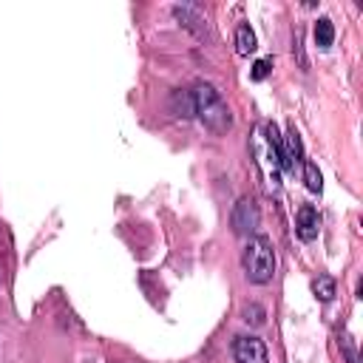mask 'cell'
<instances>
[{
  "label": "cell",
  "mask_w": 363,
  "mask_h": 363,
  "mask_svg": "<svg viewBox=\"0 0 363 363\" xmlns=\"http://www.w3.org/2000/svg\"><path fill=\"white\" fill-rule=\"evenodd\" d=\"M190 96H193V111H196V116L204 122L207 130H213V133H218V136L230 130L233 113H230L227 102L221 99V94H218L213 85L199 82V85L190 91Z\"/></svg>",
  "instance_id": "cell-1"
},
{
  "label": "cell",
  "mask_w": 363,
  "mask_h": 363,
  "mask_svg": "<svg viewBox=\"0 0 363 363\" xmlns=\"http://www.w3.org/2000/svg\"><path fill=\"white\" fill-rule=\"evenodd\" d=\"M241 267L247 281L252 284H269L275 275V250L269 244V238L264 235H250L241 252Z\"/></svg>",
  "instance_id": "cell-2"
},
{
  "label": "cell",
  "mask_w": 363,
  "mask_h": 363,
  "mask_svg": "<svg viewBox=\"0 0 363 363\" xmlns=\"http://www.w3.org/2000/svg\"><path fill=\"white\" fill-rule=\"evenodd\" d=\"M230 227L235 235H252L255 227H258V204L252 196H241L233 207V216H230Z\"/></svg>",
  "instance_id": "cell-3"
},
{
  "label": "cell",
  "mask_w": 363,
  "mask_h": 363,
  "mask_svg": "<svg viewBox=\"0 0 363 363\" xmlns=\"http://www.w3.org/2000/svg\"><path fill=\"white\" fill-rule=\"evenodd\" d=\"M233 357L235 363H267V346L255 335H238L233 340Z\"/></svg>",
  "instance_id": "cell-4"
},
{
  "label": "cell",
  "mask_w": 363,
  "mask_h": 363,
  "mask_svg": "<svg viewBox=\"0 0 363 363\" xmlns=\"http://www.w3.org/2000/svg\"><path fill=\"white\" fill-rule=\"evenodd\" d=\"M303 162V145H301V133L295 125L286 128V136H284V159H281V167L286 173H292L298 164Z\"/></svg>",
  "instance_id": "cell-5"
},
{
  "label": "cell",
  "mask_w": 363,
  "mask_h": 363,
  "mask_svg": "<svg viewBox=\"0 0 363 363\" xmlns=\"http://www.w3.org/2000/svg\"><path fill=\"white\" fill-rule=\"evenodd\" d=\"M295 233L301 241H315L318 233H320V216L312 204H303L298 210V218H295Z\"/></svg>",
  "instance_id": "cell-6"
},
{
  "label": "cell",
  "mask_w": 363,
  "mask_h": 363,
  "mask_svg": "<svg viewBox=\"0 0 363 363\" xmlns=\"http://www.w3.org/2000/svg\"><path fill=\"white\" fill-rule=\"evenodd\" d=\"M255 48H258L255 31L250 28V23H241V26L235 28V51H238L241 57H250V54H252Z\"/></svg>",
  "instance_id": "cell-7"
},
{
  "label": "cell",
  "mask_w": 363,
  "mask_h": 363,
  "mask_svg": "<svg viewBox=\"0 0 363 363\" xmlns=\"http://www.w3.org/2000/svg\"><path fill=\"white\" fill-rule=\"evenodd\" d=\"M170 108H173V113H176V116H184V119L196 116V111H193V96H190V91H182V88H176V91L170 94Z\"/></svg>",
  "instance_id": "cell-8"
},
{
  "label": "cell",
  "mask_w": 363,
  "mask_h": 363,
  "mask_svg": "<svg viewBox=\"0 0 363 363\" xmlns=\"http://www.w3.org/2000/svg\"><path fill=\"white\" fill-rule=\"evenodd\" d=\"M332 43H335V26H332L329 17H320L315 23V45L318 48H329Z\"/></svg>",
  "instance_id": "cell-9"
},
{
  "label": "cell",
  "mask_w": 363,
  "mask_h": 363,
  "mask_svg": "<svg viewBox=\"0 0 363 363\" xmlns=\"http://www.w3.org/2000/svg\"><path fill=\"white\" fill-rule=\"evenodd\" d=\"M312 289H315V295H318V301H323V303H329L332 298H335V278L332 275H318L315 281H312Z\"/></svg>",
  "instance_id": "cell-10"
},
{
  "label": "cell",
  "mask_w": 363,
  "mask_h": 363,
  "mask_svg": "<svg viewBox=\"0 0 363 363\" xmlns=\"http://www.w3.org/2000/svg\"><path fill=\"white\" fill-rule=\"evenodd\" d=\"M303 184L309 193H320L323 190V179H320V170L315 162H303Z\"/></svg>",
  "instance_id": "cell-11"
},
{
  "label": "cell",
  "mask_w": 363,
  "mask_h": 363,
  "mask_svg": "<svg viewBox=\"0 0 363 363\" xmlns=\"http://www.w3.org/2000/svg\"><path fill=\"white\" fill-rule=\"evenodd\" d=\"M269 71H272V57L255 60V62H252V68H250V79H252V82H261V79H267V77H269Z\"/></svg>",
  "instance_id": "cell-12"
},
{
  "label": "cell",
  "mask_w": 363,
  "mask_h": 363,
  "mask_svg": "<svg viewBox=\"0 0 363 363\" xmlns=\"http://www.w3.org/2000/svg\"><path fill=\"white\" fill-rule=\"evenodd\" d=\"M244 320L250 323V326H264V320H267V312H264V306H258V303H250V306H244Z\"/></svg>",
  "instance_id": "cell-13"
},
{
  "label": "cell",
  "mask_w": 363,
  "mask_h": 363,
  "mask_svg": "<svg viewBox=\"0 0 363 363\" xmlns=\"http://www.w3.org/2000/svg\"><path fill=\"white\" fill-rule=\"evenodd\" d=\"M343 352H346V360H349V363H357V354H354V349H352L349 343H343Z\"/></svg>",
  "instance_id": "cell-14"
}]
</instances>
